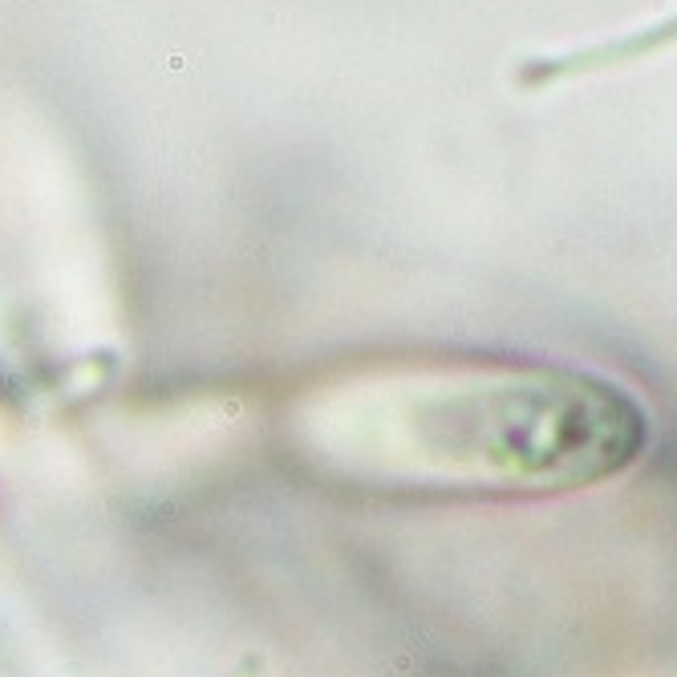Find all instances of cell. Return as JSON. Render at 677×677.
<instances>
[{
  "mask_svg": "<svg viewBox=\"0 0 677 677\" xmlns=\"http://www.w3.org/2000/svg\"><path fill=\"white\" fill-rule=\"evenodd\" d=\"M353 458L442 491H572L625 471L645 414L543 365H410L353 385Z\"/></svg>",
  "mask_w": 677,
  "mask_h": 677,
  "instance_id": "obj_1",
  "label": "cell"
}]
</instances>
